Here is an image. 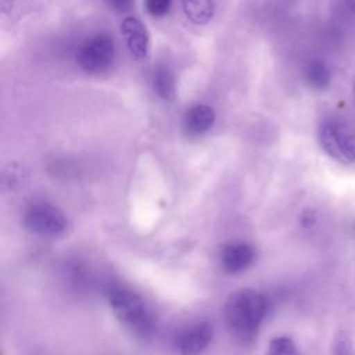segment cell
Segmentation results:
<instances>
[{"instance_id": "cell-1", "label": "cell", "mask_w": 355, "mask_h": 355, "mask_svg": "<svg viewBox=\"0 0 355 355\" xmlns=\"http://www.w3.org/2000/svg\"><path fill=\"white\" fill-rule=\"evenodd\" d=\"M268 300L252 288L232 293L225 304V320L230 333L240 341H251L265 319Z\"/></svg>"}, {"instance_id": "cell-2", "label": "cell", "mask_w": 355, "mask_h": 355, "mask_svg": "<svg viewBox=\"0 0 355 355\" xmlns=\"http://www.w3.org/2000/svg\"><path fill=\"white\" fill-rule=\"evenodd\" d=\"M108 302L118 320L136 336L146 338L153 334L155 327L154 318L136 291L123 286H115L108 293Z\"/></svg>"}, {"instance_id": "cell-3", "label": "cell", "mask_w": 355, "mask_h": 355, "mask_svg": "<svg viewBox=\"0 0 355 355\" xmlns=\"http://www.w3.org/2000/svg\"><path fill=\"white\" fill-rule=\"evenodd\" d=\"M24 225L42 237H55L67 230L68 220L60 208L50 202H35L24 214Z\"/></svg>"}, {"instance_id": "cell-4", "label": "cell", "mask_w": 355, "mask_h": 355, "mask_svg": "<svg viewBox=\"0 0 355 355\" xmlns=\"http://www.w3.org/2000/svg\"><path fill=\"white\" fill-rule=\"evenodd\" d=\"M318 136L322 148L329 157L345 164L355 161L354 130L341 123L327 121L320 125Z\"/></svg>"}, {"instance_id": "cell-5", "label": "cell", "mask_w": 355, "mask_h": 355, "mask_svg": "<svg viewBox=\"0 0 355 355\" xmlns=\"http://www.w3.org/2000/svg\"><path fill=\"white\" fill-rule=\"evenodd\" d=\"M114 54V39L107 33H97L80 44L76 53V62L85 72L98 73L111 65Z\"/></svg>"}, {"instance_id": "cell-6", "label": "cell", "mask_w": 355, "mask_h": 355, "mask_svg": "<svg viewBox=\"0 0 355 355\" xmlns=\"http://www.w3.org/2000/svg\"><path fill=\"white\" fill-rule=\"evenodd\" d=\"M255 261L254 247L243 240H233L222 245L219 251V263L223 272L237 275L248 269Z\"/></svg>"}, {"instance_id": "cell-7", "label": "cell", "mask_w": 355, "mask_h": 355, "mask_svg": "<svg viewBox=\"0 0 355 355\" xmlns=\"http://www.w3.org/2000/svg\"><path fill=\"white\" fill-rule=\"evenodd\" d=\"M212 337V326L208 322H198L179 330L175 337V348L182 354H198L209 345Z\"/></svg>"}, {"instance_id": "cell-8", "label": "cell", "mask_w": 355, "mask_h": 355, "mask_svg": "<svg viewBox=\"0 0 355 355\" xmlns=\"http://www.w3.org/2000/svg\"><path fill=\"white\" fill-rule=\"evenodd\" d=\"M121 32L130 54L136 58H144L148 54L150 37L146 26L135 17H126L121 24Z\"/></svg>"}, {"instance_id": "cell-9", "label": "cell", "mask_w": 355, "mask_h": 355, "mask_svg": "<svg viewBox=\"0 0 355 355\" xmlns=\"http://www.w3.org/2000/svg\"><path fill=\"white\" fill-rule=\"evenodd\" d=\"M216 115L212 107L207 104H196L190 110H187L183 125L187 133L190 135H202L209 130L215 123Z\"/></svg>"}, {"instance_id": "cell-10", "label": "cell", "mask_w": 355, "mask_h": 355, "mask_svg": "<svg viewBox=\"0 0 355 355\" xmlns=\"http://www.w3.org/2000/svg\"><path fill=\"white\" fill-rule=\"evenodd\" d=\"M186 17L196 25L207 24L215 12L216 0H182Z\"/></svg>"}, {"instance_id": "cell-11", "label": "cell", "mask_w": 355, "mask_h": 355, "mask_svg": "<svg viewBox=\"0 0 355 355\" xmlns=\"http://www.w3.org/2000/svg\"><path fill=\"white\" fill-rule=\"evenodd\" d=\"M153 87L162 100H172L175 97V76L165 68L159 67L153 75Z\"/></svg>"}, {"instance_id": "cell-12", "label": "cell", "mask_w": 355, "mask_h": 355, "mask_svg": "<svg viewBox=\"0 0 355 355\" xmlns=\"http://www.w3.org/2000/svg\"><path fill=\"white\" fill-rule=\"evenodd\" d=\"M305 80L313 89H324L330 82V71L320 60L311 61L305 68Z\"/></svg>"}, {"instance_id": "cell-13", "label": "cell", "mask_w": 355, "mask_h": 355, "mask_svg": "<svg viewBox=\"0 0 355 355\" xmlns=\"http://www.w3.org/2000/svg\"><path fill=\"white\" fill-rule=\"evenodd\" d=\"M269 352L276 354V355H290L295 354V344L290 337L286 336H279L270 340L269 343Z\"/></svg>"}, {"instance_id": "cell-14", "label": "cell", "mask_w": 355, "mask_h": 355, "mask_svg": "<svg viewBox=\"0 0 355 355\" xmlns=\"http://www.w3.org/2000/svg\"><path fill=\"white\" fill-rule=\"evenodd\" d=\"M172 0H146V8L153 17H164L171 8Z\"/></svg>"}, {"instance_id": "cell-15", "label": "cell", "mask_w": 355, "mask_h": 355, "mask_svg": "<svg viewBox=\"0 0 355 355\" xmlns=\"http://www.w3.org/2000/svg\"><path fill=\"white\" fill-rule=\"evenodd\" d=\"M135 0H107V3L110 4L111 8H114L115 11H119V12H123V11H128L132 4H133Z\"/></svg>"}, {"instance_id": "cell-16", "label": "cell", "mask_w": 355, "mask_h": 355, "mask_svg": "<svg viewBox=\"0 0 355 355\" xmlns=\"http://www.w3.org/2000/svg\"><path fill=\"white\" fill-rule=\"evenodd\" d=\"M347 344H349L348 338L344 334L338 336L337 337V343H336V352H340V354L341 352H347V348H348Z\"/></svg>"}, {"instance_id": "cell-17", "label": "cell", "mask_w": 355, "mask_h": 355, "mask_svg": "<svg viewBox=\"0 0 355 355\" xmlns=\"http://www.w3.org/2000/svg\"><path fill=\"white\" fill-rule=\"evenodd\" d=\"M315 220H316V218H315V214H313L312 211H305V212L302 214L301 222H302L304 226H311V225L315 223Z\"/></svg>"}, {"instance_id": "cell-18", "label": "cell", "mask_w": 355, "mask_h": 355, "mask_svg": "<svg viewBox=\"0 0 355 355\" xmlns=\"http://www.w3.org/2000/svg\"><path fill=\"white\" fill-rule=\"evenodd\" d=\"M345 3H347V6H348L351 10L355 11V0H345Z\"/></svg>"}, {"instance_id": "cell-19", "label": "cell", "mask_w": 355, "mask_h": 355, "mask_svg": "<svg viewBox=\"0 0 355 355\" xmlns=\"http://www.w3.org/2000/svg\"><path fill=\"white\" fill-rule=\"evenodd\" d=\"M354 96H355V85H354Z\"/></svg>"}]
</instances>
